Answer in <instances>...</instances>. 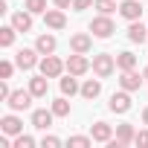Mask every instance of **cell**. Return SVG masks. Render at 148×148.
Instances as JSON below:
<instances>
[{"instance_id":"1","label":"cell","mask_w":148,"mask_h":148,"mask_svg":"<svg viewBox=\"0 0 148 148\" xmlns=\"http://www.w3.org/2000/svg\"><path fill=\"white\" fill-rule=\"evenodd\" d=\"M113 70H116V58H113L110 52H99V55H93V73H96L99 79L113 76Z\"/></svg>"},{"instance_id":"2","label":"cell","mask_w":148,"mask_h":148,"mask_svg":"<svg viewBox=\"0 0 148 148\" xmlns=\"http://www.w3.org/2000/svg\"><path fill=\"white\" fill-rule=\"evenodd\" d=\"M38 67H41V73H44V76H47V79H58V76H61V73L67 70V64H64L61 58H55V55H44Z\"/></svg>"},{"instance_id":"3","label":"cell","mask_w":148,"mask_h":148,"mask_svg":"<svg viewBox=\"0 0 148 148\" xmlns=\"http://www.w3.org/2000/svg\"><path fill=\"white\" fill-rule=\"evenodd\" d=\"M90 32H93L96 38H110V35L116 32V26H113L110 15H99V18L90 21Z\"/></svg>"},{"instance_id":"4","label":"cell","mask_w":148,"mask_h":148,"mask_svg":"<svg viewBox=\"0 0 148 148\" xmlns=\"http://www.w3.org/2000/svg\"><path fill=\"white\" fill-rule=\"evenodd\" d=\"M64 64H67V73H73V76H84V73L90 70V61H87L84 52H73Z\"/></svg>"},{"instance_id":"5","label":"cell","mask_w":148,"mask_h":148,"mask_svg":"<svg viewBox=\"0 0 148 148\" xmlns=\"http://www.w3.org/2000/svg\"><path fill=\"white\" fill-rule=\"evenodd\" d=\"M32 99H35V96H32L29 87H26V90H12V96L6 99V105H9L12 110H26V108L32 105Z\"/></svg>"},{"instance_id":"6","label":"cell","mask_w":148,"mask_h":148,"mask_svg":"<svg viewBox=\"0 0 148 148\" xmlns=\"http://www.w3.org/2000/svg\"><path fill=\"white\" fill-rule=\"evenodd\" d=\"M41 52L38 49H21L18 55H15V64L21 67V70H35L38 64H41V58H38Z\"/></svg>"},{"instance_id":"7","label":"cell","mask_w":148,"mask_h":148,"mask_svg":"<svg viewBox=\"0 0 148 148\" xmlns=\"http://www.w3.org/2000/svg\"><path fill=\"white\" fill-rule=\"evenodd\" d=\"M108 108H110L113 113H128V110H131V90H119V93H113L110 102H108Z\"/></svg>"},{"instance_id":"8","label":"cell","mask_w":148,"mask_h":148,"mask_svg":"<svg viewBox=\"0 0 148 148\" xmlns=\"http://www.w3.org/2000/svg\"><path fill=\"white\" fill-rule=\"evenodd\" d=\"M142 82H145V79L139 76V73H134V70H122V76H119V87H122V90H131V93L139 90Z\"/></svg>"},{"instance_id":"9","label":"cell","mask_w":148,"mask_h":148,"mask_svg":"<svg viewBox=\"0 0 148 148\" xmlns=\"http://www.w3.org/2000/svg\"><path fill=\"white\" fill-rule=\"evenodd\" d=\"M119 15L125 21H139L142 18V3L139 0H122L119 3Z\"/></svg>"},{"instance_id":"10","label":"cell","mask_w":148,"mask_h":148,"mask_svg":"<svg viewBox=\"0 0 148 148\" xmlns=\"http://www.w3.org/2000/svg\"><path fill=\"white\" fill-rule=\"evenodd\" d=\"M90 47H93V38L87 35V32H76V35H70V49L73 52H90Z\"/></svg>"},{"instance_id":"11","label":"cell","mask_w":148,"mask_h":148,"mask_svg":"<svg viewBox=\"0 0 148 148\" xmlns=\"http://www.w3.org/2000/svg\"><path fill=\"white\" fill-rule=\"evenodd\" d=\"M44 23L49 26V29H64L67 26V18H64V9H47L44 12Z\"/></svg>"},{"instance_id":"12","label":"cell","mask_w":148,"mask_h":148,"mask_svg":"<svg viewBox=\"0 0 148 148\" xmlns=\"http://www.w3.org/2000/svg\"><path fill=\"white\" fill-rule=\"evenodd\" d=\"M90 136H93V142H105V145H108V142L113 139V128H110L108 122H96V125L90 128Z\"/></svg>"},{"instance_id":"13","label":"cell","mask_w":148,"mask_h":148,"mask_svg":"<svg viewBox=\"0 0 148 148\" xmlns=\"http://www.w3.org/2000/svg\"><path fill=\"white\" fill-rule=\"evenodd\" d=\"M0 131H3V134H9V136H18V134H23V122L18 119V116H3V119H0Z\"/></svg>"},{"instance_id":"14","label":"cell","mask_w":148,"mask_h":148,"mask_svg":"<svg viewBox=\"0 0 148 148\" xmlns=\"http://www.w3.org/2000/svg\"><path fill=\"white\" fill-rule=\"evenodd\" d=\"M29 90H32V96H35V99H44V96L49 93V82H47L44 73H41V76H32V79H29Z\"/></svg>"},{"instance_id":"15","label":"cell","mask_w":148,"mask_h":148,"mask_svg":"<svg viewBox=\"0 0 148 148\" xmlns=\"http://www.w3.org/2000/svg\"><path fill=\"white\" fill-rule=\"evenodd\" d=\"M52 119H55L52 108L49 110H32V128H38V131H47L52 125Z\"/></svg>"},{"instance_id":"16","label":"cell","mask_w":148,"mask_h":148,"mask_svg":"<svg viewBox=\"0 0 148 148\" xmlns=\"http://www.w3.org/2000/svg\"><path fill=\"white\" fill-rule=\"evenodd\" d=\"M12 26H15L18 32H29V29H32V12H29V9L15 12V15H12Z\"/></svg>"},{"instance_id":"17","label":"cell","mask_w":148,"mask_h":148,"mask_svg":"<svg viewBox=\"0 0 148 148\" xmlns=\"http://www.w3.org/2000/svg\"><path fill=\"white\" fill-rule=\"evenodd\" d=\"M136 139V131H134V125H128V122H122V125H116V142L125 148V145H131Z\"/></svg>"},{"instance_id":"18","label":"cell","mask_w":148,"mask_h":148,"mask_svg":"<svg viewBox=\"0 0 148 148\" xmlns=\"http://www.w3.org/2000/svg\"><path fill=\"white\" fill-rule=\"evenodd\" d=\"M148 38V26H142L139 21H131V26H128V41L131 44H142Z\"/></svg>"},{"instance_id":"19","label":"cell","mask_w":148,"mask_h":148,"mask_svg":"<svg viewBox=\"0 0 148 148\" xmlns=\"http://www.w3.org/2000/svg\"><path fill=\"white\" fill-rule=\"evenodd\" d=\"M55 47H58L55 35H38V41H35V49H38L41 55H52V52H55Z\"/></svg>"},{"instance_id":"20","label":"cell","mask_w":148,"mask_h":148,"mask_svg":"<svg viewBox=\"0 0 148 148\" xmlns=\"http://www.w3.org/2000/svg\"><path fill=\"white\" fill-rule=\"evenodd\" d=\"M76 79H79V76H73V73H67V76L61 79V96H76V93H82V87H79Z\"/></svg>"},{"instance_id":"21","label":"cell","mask_w":148,"mask_h":148,"mask_svg":"<svg viewBox=\"0 0 148 148\" xmlns=\"http://www.w3.org/2000/svg\"><path fill=\"white\" fill-rule=\"evenodd\" d=\"M99 93H102V79H87V82L82 84V96H84V99L93 102Z\"/></svg>"},{"instance_id":"22","label":"cell","mask_w":148,"mask_h":148,"mask_svg":"<svg viewBox=\"0 0 148 148\" xmlns=\"http://www.w3.org/2000/svg\"><path fill=\"white\" fill-rule=\"evenodd\" d=\"M116 67L119 70H134L136 67V55L134 52H119L116 55Z\"/></svg>"},{"instance_id":"23","label":"cell","mask_w":148,"mask_h":148,"mask_svg":"<svg viewBox=\"0 0 148 148\" xmlns=\"http://www.w3.org/2000/svg\"><path fill=\"white\" fill-rule=\"evenodd\" d=\"M15 32H18V29H15L12 23L0 29V47H12V44H15Z\"/></svg>"},{"instance_id":"24","label":"cell","mask_w":148,"mask_h":148,"mask_svg":"<svg viewBox=\"0 0 148 148\" xmlns=\"http://www.w3.org/2000/svg\"><path fill=\"white\" fill-rule=\"evenodd\" d=\"M52 113H55V116H70V102H67V96H61V99L52 102Z\"/></svg>"},{"instance_id":"25","label":"cell","mask_w":148,"mask_h":148,"mask_svg":"<svg viewBox=\"0 0 148 148\" xmlns=\"http://www.w3.org/2000/svg\"><path fill=\"white\" fill-rule=\"evenodd\" d=\"M93 6L99 9V15H113L116 12V0H96Z\"/></svg>"},{"instance_id":"26","label":"cell","mask_w":148,"mask_h":148,"mask_svg":"<svg viewBox=\"0 0 148 148\" xmlns=\"http://www.w3.org/2000/svg\"><path fill=\"white\" fill-rule=\"evenodd\" d=\"M23 9H29L32 15H44V12H47V0H26Z\"/></svg>"},{"instance_id":"27","label":"cell","mask_w":148,"mask_h":148,"mask_svg":"<svg viewBox=\"0 0 148 148\" xmlns=\"http://www.w3.org/2000/svg\"><path fill=\"white\" fill-rule=\"evenodd\" d=\"M15 148H35V139L29 134H18L15 136Z\"/></svg>"},{"instance_id":"28","label":"cell","mask_w":148,"mask_h":148,"mask_svg":"<svg viewBox=\"0 0 148 148\" xmlns=\"http://www.w3.org/2000/svg\"><path fill=\"white\" fill-rule=\"evenodd\" d=\"M93 145V136H70V148H87Z\"/></svg>"},{"instance_id":"29","label":"cell","mask_w":148,"mask_h":148,"mask_svg":"<svg viewBox=\"0 0 148 148\" xmlns=\"http://www.w3.org/2000/svg\"><path fill=\"white\" fill-rule=\"evenodd\" d=\"M15 67H18V64H12V61H0V79H12Z\"/></svg>"},{"instance_id":"30","label":"cell","mask_w":148,"mask_h":148,"mask_svg":"<svg viewBox=\"0 0 148 148\" xmlns=\"http://www.w3.org/2000/svg\"><path fill=\"white\" fill-rule=\"evenodd\" d=\"M58 145H61V139L52 136V134H47V136L41 139V148H58Z\"/></svg>"},{"instance_id":"31","label":"cell","mask_w":148,"mask_h":148,"mask_svg":"<svg viewBox=\"0 0 148 148\" xmlns=\"http://www.w3.org/2000/svg\"><path fill=\"white\" fill-rule=\"evenodd\" d=\"M96 3V0H73V9H76V12H84V9H90Z\"/></svg>"},{"instance_id":"32","label":"cell","mask_w":148,"mask_h":148,"mask_svg":"<svg viewBox=\"0 0 148 148\" xmlns=\"http://www.w3.org/2000/svg\"><path fill=\"white\" fill-rule=\"evenodd\" d=\"M12 96V90H9V84H6V79H0V102H6Z\"/></svg>"},{"instance_id":"33","label":"cell","mask_w":148,"mask_h":148,"mask_svg":"<svg viewBox=\"0 0 148 148\" xmlns=\"http://www.w3.org/2000/svg\"><path fill=\"white\" fill-rule=\"evenodd\" d=\"M136 145H148V131H136Z\"/></svg>"},{"instance_id":"34","label":"cell","mask_w":148,"mask_h":148,"mask_svg":"<svg viewBox=\"0 0 148 148\" xmlns=\"http://www.w3.org/2000/svg\"><path fill=\"white\" fill-rule=\"evenodd\" d=\"M52 3H55L58 9H70V6H73V0H52Z\"/></svg>"},{"instance_id":"35","label":"cell","mask_w":148,"mask_h":148,"mask_svg":"<svg viewBox=\"0 0 148 148\" xmlns=\"http://www.w3.org/2000/svg\"><path fill=\"white\" fill-rule=\"evenodd\" d=\"M142 122H145V125H148V108H145V110H142Z\"/></svg>"},{"instance_id":"36","label":"cell","mask_w":148,"mask_h":148,"mask_svg":"<svg viewBox=\"0 0 148 148\" xmlns=\"http://www.w3.org/2000/svg\"><path fill=\"white\" fill-rule=\"evenodd\" d=\"M142 79H145V82H148V67H145V70H142Z\"/></svg>"}]
</instances>
